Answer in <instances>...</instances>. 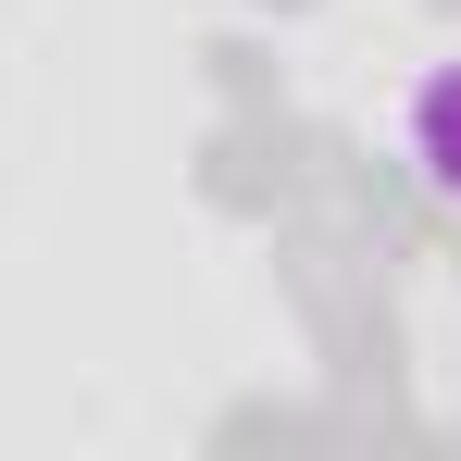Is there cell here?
Listing matches in <instances>:
<instances>
[{"instance_id":"obj_1","label":"cell","mask_w":461,"mask_h":461,"mask_svg":"<svg viewBox=\"0 0 461 461\" xmlns=\"http://www.w3.org/2000/svg\"><path fill=\"white\" fill-rule=\"evenodd\" d=\"M399 162H411L424 200L461 212V63H424V76L399 87Z\"/></svg>"}]
</instances>
